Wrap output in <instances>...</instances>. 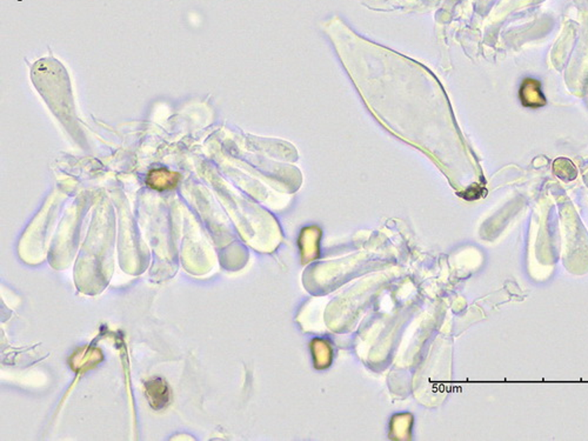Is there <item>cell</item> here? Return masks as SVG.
<instances>
[{
    "label": "cell",
    "instance_id": "3957f363",
    "mask_svg": "<svg viewBox=\"0 0 588 441\" xmlns=\"http://www.w3.org/2000/svg\"><path fill=\"white\" fill-rule=\"evenodd\" d=\"M181 176L178 173L169 172L165 169H153L148 173L146 184L157 191L173 190L176 188Z\"/></svg>",
    "mask_w": 588,
    "mask_h": 441
},
{
    "label": "cell",
    "instance_id": "5b68a950",
    "mask_svg": "<svg viewBox=\"0 0 588 441\" xmlns=\"http://www.w3.org/2000/svg\"><path fill=\"white\" fill-rule=\"evenodd\" d=\"M554 173L564 181H574L577 178V169L573 162L566 158H559L554 162Z\"/></svg>",
    "mask_w": 588,
    "mask_h": 441
},
{
    "label": "cell",
    "instance_id": "7a4b0ae2",
    "mask_svg": "<svg viewBox=\"0 0 588 441\" xmlns=\"http://www.w3.org/2000/svg\"><path fill=\"white\" fill-rule=\"evenodd\" d=\"M145 392L148 404L157 411L166 407L171 401V390L164 379L155 378L145 382Z\"/></svg>",
    "mask_w": 588,
    "mask_h": 441
},
{
    "label": "cell",
    "instance_id": "6da1fadb",
    "mask_svg": "<svg viewBox=\"0 0 588 441\" xmlns=\"http://www.w3.org/2000/svg\"><path fill=\"white\" fill-rule=\"evenodd\" d=\"M519 98L522 106L532 110H537L546 105V98L542 93L541 83L533 78H526L525 80L522 81Z\"/></svg>",
    "mask_w": 588,
    "mask_h": 441
},
{
    "label": "cell",
    "instance_id": "277c9868",
    "mask_svg": "<svg viewBox=\"0 0 588 441\" xmlns=\"http://www.w3.org/2000/svg\"><path fill=\"white\" fill-rule=\"evenodd\" d=\"M102 359H103V356L99 349L86 347V349H79L74 352V356L71 357L70 365L74 371H85L99 364Z\"/></svg>",
    "mask_w": 588,
    "mask_h": 441
}]
</instances>
